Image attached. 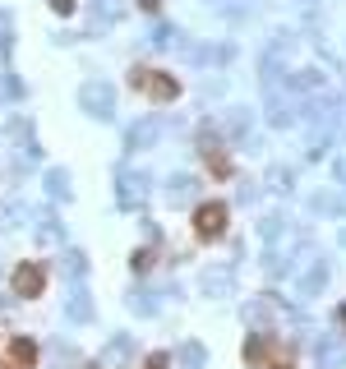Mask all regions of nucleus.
Returning <instances> with one entry per match:
<instances>
[{
    "label": "nucleus",
    "mask_w": 346,
    "mask_h": 369,
    "mask_svg": "<svg viewBox=\"0 0 346 369\" xmlns=\"http://www.w3.org/2000/svg\"><path fill=\"white\" fill-rule=\"evenodd\" d=\"M226 222H231V208H226L222 199L199 203V208H194V236H199V240H222Z\"/></svg>",
    "instance_id": "nucleus-1"
},
{
    "label": "nucleus",
    "mask_w": 346,
    "mask_h": 369,
    "mask_svg": "<svg viewBox=\"0 0 346 369\" xmlns=\"http://www.w3.org/2000/svg\"><path fill=\"white\" fill-rule=\"evenodd\" d=\"M130 83L138 93H148L153 102H171V97H180V83H175L171 74H162V70H134Z\"/></svg>",
    "instance_id": "nucleus-2"
},
{
    "label": "nucleus",
    "mask_w": 346,
    "mask_h": 369,
    "mask_svg": "<svg viewBox=\"0 0 346 369\" xmlns=\"http://www.w3.org/2000/svg\"><path fill=\"white\" fill-rule=\"evenodd\" d=\"M9 281H14V291H19V296H28V300H33V296H42V291H46V273H42L37 264H19Z\"/></svg>",
    "instance_id": "nucleus-3"
},
{
    "label": "nucleus",
    "mask_w": 346,
    "mask_h": 369,
    "mask_svg": "<svg viewBox=\"0 0 346 369\" xmlns=\"http://www.w3.org/2000/svg\"><path fill=\"white\" fill-rule=\"evenodd\" d=\"M203 157L213 162V176H231V157H226L217 143H203Z\"/></svg>",
    "instance_id": "nucleus-4"
},
{
    "label": "nucleus",
    "mask_w": 346,
    "mask_h": 369,
    "mask_svg": "<svg viewBox=\"0 0 346 369\" xmlns=\"http://www.w3.org/2000/svg\"><path fill=\"white\" fill-rule=\"evenodd\" d=\"M14 360H19V365L28 369V365L37 360V346H33V342H24V337H19V342H14Z\"/></svg>",
    "instance_id": "nucleus-5"
},
{
    "label": "nucleus",
    "mask_w": 346,
    "mask_h": 369,
    "mask_svg": "<svg viewBox=\"0 0 346 369\" xmlns=\"http://www.w3.org/2000/svg\"><path fill=\"white\" fill-rule=\"evenodd\" d=\"M148 369H166V355L157 351V355H148Z\"/></svg>",
    "instance_id": "nucleus-6"
},
{
    "label": "nucleus",
    "mask_w": 346,
    "mask_h": 369,
    "mask_svg": "<svg viewBox=\"0 0 346 369\" xmlns=\"http://www.w3.org/2000/svg\"><path fill=\"white\" fill-rule=\"evenodd\" d=\"M56 9H61V14H69V9H74V0H51Z\"/></svg>",
    "instance_id": "nucleus-7"
},
{
    "label": "nucleus",
    "mask_w": 346,
    "mask_h": 369,
    "mask_svg": "<svg viewBox=\"0 0 346 369\" xmlns=\"http://www.w3.org/2000/svg\"><path fill=\"white\" fill-rule=\"evenodd\" d=\"M337 314H342V323H346V305H342V309H337Z\"/></svg>",
    "instance_id": "nucleus-8"
},
{
    "label": "nucleus",
    "mask_w": 346,
    "mask_h": 369,
    "mask_svg": "<svg viewBox=\"0 0 346 369\" xmlns=\"http://www.w3.org/2000/svg\"><path fill=\"white\" fill-rule=\"evenodd\" d=\"M273 369H295V365H273Z\"/></svg>",
    "instance_id": "nucleus-9"
}]
</instances>
